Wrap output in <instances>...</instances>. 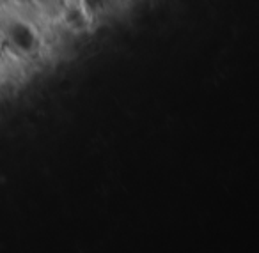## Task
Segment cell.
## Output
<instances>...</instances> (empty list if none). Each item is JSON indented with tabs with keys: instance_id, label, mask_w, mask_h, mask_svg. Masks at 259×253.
<instances>
[{
	"instance_id": "obj_1",
	"label": "cell",
	"mask_w": 259,
	"mask_h": 253,
	"mask_svg": "<svg viewBox=\"0 0 259 253\" xmlns=\"http://www.w3.org/2000/svg\"><path fill=\"white\" fill-rule=\"evenodd\" d=\"M8 36H9V41L22 52H30L36 46V34H34V30L30 29L29 25H25V23H22V22L15 23V25L11 27V30H9Z\"/></svg>"
}]
</instances>
